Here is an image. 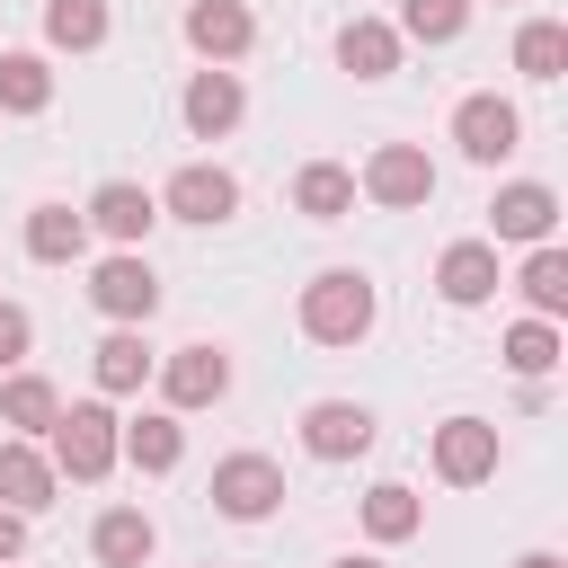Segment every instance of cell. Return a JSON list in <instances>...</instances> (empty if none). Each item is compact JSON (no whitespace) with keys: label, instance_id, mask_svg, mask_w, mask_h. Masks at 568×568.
Segmentation results:
<instances>
[{"label":"cell","instance_id":"1","mask_svg":"<svg viewBox=\"0 0 568 568\" xmlns=\"http://www.w3.org/2000/svg\"><path fill=\"white\" fill-rule=\"evenodd\" d=\"M302 337L311 346H364L373 337V320H382V293H373V275L364 266H320L311 284H302Z\"/></svg>","mask_w":568,"mask_h":568},{"label":"cell","instance_id":"2","mask_svg":"<svg viewBox=\"0 0 568 568\" xmlns=\"http://www.w3.org/2000/svg\"><path fill=\"white\" fill-rule=\"evenodd\" d=\"M44 435H53V453H44V462H53L62 479H80V488H98V479L124 462V417H115L106 399H71Z\"/></svg>","mask_w":568,"mask_h":568},{"label":"cell","instance_id":"3","mask_svg":"<svg viewBox=\"0 0 568 568\" xmlns=\"http://www.w3.org/2000/svg\"><path fill=\"white\" fill-rule=\"evenodd\" d=\"M204 497H213V515H231V524H266V515L284 506V462H266V453H222Z\"/></svg>","mask_w":568,"mask_h":568},{"label":"cell","instance_id":"4","mask_svg":"<svg viewBox=\"0 0 568 568\" xmlns=\"http://www.w3.org/2000/svg\"><path fill=\"white\" fill-rule=\"evenodd\" d=\"M453 151H462V160H479V169L515 160V151H524V115H515V98L470 89V98L453 106Z\"/></svg>","mask_w":568,"mask_h":568},{"label":"cell","instance_id":"5","mask_svg":"<svg viewBox=\"0 0 568 568\" xmlns=\"http://www.w3.org/2000/svg\"><path fill=\"white\" fill-rule=\"evenodd\" d=\"M355 195H373L382 213H417V204H435V160H426L417 142H382V151L355 169Z\"/></svg>","mask_w":568,"mask_h":568},{"label":"cell","instance_id":"6","mask_svg":"<svg viewBox=\"0 0 568 568\" xmlns=\"http://www.w3.org/2000/svg\"><path fill=\"white\" fill-rule=\"evenodd\" d=\"M89 302H98L115 328H151V311H160V275H151V257H142V248H115V257H98V275H89Z\"/></svg>","mask_w":568,"mask_h":568},{"label":"cell","instance_id":"7","mask_svg":"<svg viewBox=\"0 0 568 568\" xmlns=\"http://www.w3.org/2000/svg\"><path fill=\"white\" fill-rule=\"evenodd\" d=\"M497 462H506L497 417H444L435 426V479L444 488H479V479H497Z\"/></svg>","mask_w":568,"mask_h":568},{"label":"cell","instance_id":"8","mask_svg":"<svg viewBox=\"0 0 568 568\" xmlns=\"http://www.w3.org/2000/svg\"><path fill=\"white\" fill-rule=\"evenodd\" d=\"M178 115H186V133H195V142H222V133H240V115H248V89H240V71H231V62H204V71H186V89H178Z\"/></svg>","mask_w":568,"mask_h":568},{"label":"cell","instance_id":"9","mask_svg":"<svg viewBox=\"0 0 568 568\" xmlns=\"http://www.w3.org/2000/svg\"><path fill=\"white\" fill-rule=\"evenodd\" d=\"M160 213H169V222L213 231V222H231V213H240V178H231L222 160H186V169L160 186Z\"/></svg>","mask_w":568,"mask_h":568},{"label":"cell","instance_id":"10","mask_svg":"<svg viewBox=\"0 0 568 568\" xmlns=\"http://www.w3.org/2000/svg\"><path fill=\"white\" fill-rule=\"evenodd\" d=\"M151 373H160V399H169L178 417H186V408H213V399L231 390V355H222L213 337H195V346H169Z\"/></svg>","mask_w":568,"mask_h":568},{"label":"cell","instance_id":"11","mask_svg":"<svg viewBox=\"0 0 568 568\" xmlns=\"http://www.w3.org/2000/svg\"><path fill=\"white\" fill-rule=\"evenodd\" d=\"M373 435H382V426H373L364 399H311V408H302V453H311V462H364Z\"/></svg>","mask_w":568,"mask_h":568},{"label":"cell","instance_id":"12","mask_svg":"<svg viewBox=\"0 0 568 568\" xmlns=\"http://www.w3.org/2000/svg\"><path fill=\"white\" fill-rule=\"evenodd\" d=\"M550 231H559V195H550L541 178H515V186H497V195H488V240L541 248Z\"/></svg>","mask_w":568,"mask_h":568},{"label":"cell","instance_id":"13","mask_svg":"<svg viewBox=\"0 0 568 568\" xmlns=\"http://www.w3.org/2000/svg\"><path fill=\"white\" fill-rule=\"evenodd\" d=\"M80 213H89V231H98V240L142 248V240H151V222H160V195H151V186H133V178H106Z\"/></svg>","mask_w":568,"mask_h":568},{"label":"cell","instance_id":"14","mask_svg":"<svg viewBox=\"0 0 568 568\" xmlns=\"http://www.w3.org/2000/svg\"><path fill=\"white\" fill-rule=\"evenodd\" d=\"M53 488H62V470L44 462V444H36V435H0V506L44 515V506H53Z\"/></svg>","mask_w":568,"mask_h":568},{"label":"cell","instance_id":"15","mask_svg":"<svg viewBox=\"0 0 568 568\" xmlns=\"http://www.w3.org/2000/svg\"><path fill=\"white\" fill-rule=\"evenodd\" d=\"M497 284H506V275H497V240H453V248L435 257V293H444L453 311H479Z\"/></svg>","mask_w":568,"mask_h":568},{"label":"cell","instance_id":"16","mask_svg":"<svg viewBox=\"0 0 568 568\" xmlns=\"http://www.w3.org/2000/svg\"><path fill=\"white\" fill-rule=\"evenodd\" d=\"M186 44H195L204 62H240V53L257 44V18H248L240 0H186Z\"/></svg>","mask_w":568,"mask_h":568},{"label":"cell","instance_id":"17","mask_svg":"<svg viewBox=\"0 0 568 568\" xmlns=\"http://www.w3.org/2000/svg\"><path fill=\"white\" fill-rule=\"evenodd\" d=\"M151 364H160V355H151V337H142V328H106V337H98V355H89L98 399H133V390L151 382Z\"/></svg>","mask_w":568,"mask_h":568},{"label":"cell","instance_id":"18","mask_svg":"<svg viewBox=\"0 0 568 568\" xmlns=\"http://www.w3.org/2000/svg\"><path fill=\"white\" fill-rule=\"evenodd\" d=\"M89 550H98V568H151L160 524H151L142 506H106V515L89 524Z\"/></svg>","mask_w":568,"mask_h":568},{"label":"cell","instance_id":"19","mask_svg":"<svg viewBox=\"0 0 568 568\" xmlns=\"http://www.w3.org/2000/svg\"><path fill=\"white\" fill-rule=\"evenodd\" d=\"M399 53H408V44H399L390 18H346V27H337V71H355V80H390Z\"/></svg>","mask_w":568,"mask_h":568},{"label":"cell","instance_id":"20","mask_svg":"<svg viewBox=\"0 0 568 568\" xmlns=\"http://www.w3.org/2000/svg\"><path fill=\"white\" fill-rule=\"evenodd\" d=\"M293 213H302V222H346V213H355V169H346V160H302Z\"/></svg>","mask_w":568,"mask_h":568},{"label":"cell","instance_id":"21","mask_svg":"<svg viewBox=\"0 0 568 568\" xmlns=\"http://www.w3.org/2000/svg\"><path fill=\"white\" fill-rule=\"evenodd\" d=\"M27 257H36V266H80V257H89V213L36 204V213H27Z\"/></svg>","mask_w":568,"mask_h":568},{"label":"cell","instance_id":"22","mask_svg":"<svg viewBox=\"0 0 568 568\" xmlns=\"http://www.w3.org/2000/svg\"><path fill=\"white\" fill-rule=\"evenodd\" d=\"M124 462H133L142 479H169V470L186 462V426H178V408H151V417H133V426H124Z\"/></svg>","mask_w":568,"mask_h":568},{"label":"cell","instance_id":"23","mask_svg":"<svg viewBox=\"0 0 568 568\" xmlns=\"http://www.w3.org/2000/svg\"><path fill=\"white\" fill-rule=\"evenodd\" d=\"M417 524H426V497H417L408 479H382V488H364V541H382V550H390V541H408Z\"/></svg>","mask_w":568,"mask_h":568},{"label":"cell","instance_id":"24","mask_svg":"<svg viewBox=\"0 0 568 568\" xmlns=\"http://www.w3.org/2000/svg\"><path fill=\"white\" fill-rule=\"evenodd\" d=\"M53 417H62V390H53L44 373H9V382H0V426H9V435H44Z\"/></svg>","mask_w":568,"mask_h":568},{"label":"cell","instance_id":"25","mask_svg":"<svg viewBox=\"0 0 568 568\" xmlns=\"http://www.w3.org/2000/svg\"><path fill=\"white\" fill-rule=\"evenodd\" d=\"M106 0H44V44L53 53H98L106 44Z\"/></svg>","mask_w":568,"mask_h":568},{"label":"cell","instance_id":"26","mask_svg":"<svg viewBox=\"0 0 568 568\" xmlns=\"http://www.w3.org/2000/svg\"><path fill=\"white\" fill-rule=\"evenodd\" d=\"M53 106V62L44 53H0V115H44Z\"/></svg>","mask_w":568,"mask_h":568},{"label":"cell","instance_id":"27","mask_svg":"<svg viewBox=\"0 0 568 568\" xmlns=\"http://www.w3.org/2000/svg\"><path fill=\"white\" fill-rule=\"evenodd\" d=\"M515 284H524L532 320H559V311H568V248H559V240H541V248L524 257V275H515Z\"/></svg>","mask_w":568,"mask_h":568},{"label":"cell","instance_id":"28","mask_svg":"<svg viewBox=\"0 0 568 568\" xmlns=\"http://www.w3.org/2000/svg\"><path fill=\"white\" fill-rule=\"evenodd\" d=\"M515 71L524 80H559L568 71V27L559 18H524L515 27Z\"/></svg>","mask_w":568,"mask_h":568},{"label":"cell","instance_id":"29","mask_svg":"<svg viewBox=\"0 0 568 568\" xmlns=\"http://www.w3.org/2000/svg\"><path fill=\"white\" fill-rule=\"evenodd\" d=\"M470 27V0H399V44H453Z\"/></svg>","mask_w":568,"mask_h":568},{"label":"cell","instance_id":"30","mask_svg":"<svg viewBox=\"0 0 568 568\" xmlns=\"http://www.w3.org/2000/svg\"><path fill=\"white\" fill-rule=\"evenodd\" d=\"M506 364H515L524 382H550V364H559V320H515V328H506Z\"/></svg>","mask_w":568,"mask_h":568},{"label":"cell","instance_id":"31","mask_svg":"<svg viewBox=\"0 0 568 568\" xmlns=\"http://www.w3.org/2000/svg\"><path fill=\"white\" fill-rule=\"evenodd\" d=\"M27 346H36V320H27L18 302H0V373H18V364H27Z\"/></svg>","mask_w":568,"mask_h":568},{"label":"cell","instance_id":"32","mask_svg":"<svg viewBox=\"0 0 568 568\" xmlns=\"http://www.w3.org/2000/svg\"><path fill=\"white\" fill-rule=\"evenodd\" d=\"M18 550H27V515H18V506H0V559H18Z\"/></svg>","mask_w":568,"mask_h":568},{"label":"cell","instance_id":"33","mask_svg":"<svg viewBox=\"0 0 568 568\" xmlns=\"http://www.w3.org/2000/svg\"><path fill=\"white\" fill-rule=\"evenodd\" d=\"M515 568H568V559H559V550H524Z\"/></svg>","mask_w":568,"mask_h":568},{"label":"cell","instance_id":"34","mask_svg":"<svg viewBox=\"0 0 568 568\" xmlns=\"http://www.w3.org/2000/svg\"><path fill=\"white\" fill-rule=\"evenodd\" d=\"M328 568H382V559H373V550H337Z\"/></svg>","mask_w":568,"mask_h":568},{"label":"cell","instance_id":"35","mask_svg":"<svg viewBox=\"0 0 568 568\" xmlns=\"http://www.w3.org/2000/svg\"><path fill=\"white\" fill-rule=\"evenodd\" d=\"M0 568H18V559H0Z\"/></svg>","mask_w":568,"mask_h":568}]
</instances>
